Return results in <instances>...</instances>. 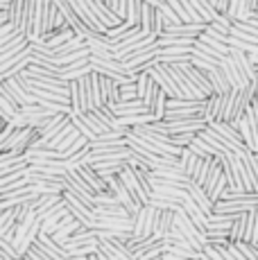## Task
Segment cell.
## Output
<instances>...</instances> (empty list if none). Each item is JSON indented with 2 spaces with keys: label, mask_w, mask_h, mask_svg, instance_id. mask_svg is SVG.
<instances>
[{
  "label": "cell",
  "mask_w": 258,
  "mask_h": 260,
  "mask_svg": "<svg viewBox=\"0 0 258 260\" xmlns=\"http://www.w3.org/2000/svg\"><path fill=\"white\" fill-rule=\"evenodd\" d=\"M73 132H75V124H73V120H68V122L66 124H63V127L61 129H59V132L57 134H54V136L50 138V141H48V145H46V147H52V149H57L59 147V145H61L63 141H66V138L68 136H71V134Z\"/></svg>",
  "instance_id": "cell-35"
},
{
  "label": "cell",
  "mask_w": 258,
  "mask_h": 260,
  "mask_svg": "<svg viewBox=\"0 0 258 260\" xmlns=\"http://www.w3.org/2000/svg\"><path fill=\"white\" fill-rule=\"evenodd\" d=\"M204 253L211 260H227L224 256V251H222V247H215V244H206L204 247Z\"/></svg>",
  "instance_id": "cell-48"
},
{
  "label": "cell",
  "mask_w": 258,
  "mask_h": 260,
  "mask_svg": "<svg viewBox=\"0 0 258 260\" xmlns=\"http://www.w3.org/2000/svg\"><path fill=\"white\" fill-rule=\"evenodd\" d=\"M175 226H177V211H158L156 226H154V236L156 238L166 240Z\"/></svg>",
  "instance_id": "cell-12"
},
{
  "label": "cell",
  "mask_w": 258,
  "mask_h": 260,
  "mask_svg": "<svg viewBox=\"0 0 258 260\" xmlns=\"http://www.w3.org/2000/svg\"><path fill=\"white\" fill-rule=\"evenodd\" d=\"M238 129H240L242 138H245V145L251 149V152H256V149H258V129L249 122V118H247V116L242 118L240 122H238Z\"/></svg>",
  "instance_id": "cell-24"
},
{
  "label": "cell",
  "mask_w": 258,
  "mask_h": 260,
  "mask_svg": "<svg viewBox=\"0 0 258 260\" xmlns=\"http://www.w3.org/2000/svg\"><path fill=\"white\" fill-rule=\"evenodd\" d=\"M156 5L152 3H145L143 0V9H141V25L138 27L143 29V32L150 37V34H154V21H156Z\"/></svg>",
  "instance_id": "cell-21"
},
{
  "label": "cell",
  "mask_w": 258,
  "mask_h": 260,
  "mask_svg": "<svg viewBox=\"0 0 258 260\" xmlns=\"http://www.w3.org/2000/svg\"><path fill=\"white\" fill-rule=\"evenodd\" d=\"M238 166H240V174H242V183H245L247 192H258V183H256V174H254V168L249 166L245 156L238 158Z\"/></svg>",
  "instance_id": "cell-25"
},
{
  "label": "cell",
  "mask_w": 258,
  "mask_h": 260,
  "mask_svg": "<svg viewBox=\"0 0 258 260\" xmlns=\"http://www.w3.org/2000/svg\"><path fill=\"white\" fill-rule=\"evenodd\" d=\"M141 9H143V0H125V21L132 27L141 25Z\"/></svg>",
  "instance_id": "cell-30"
},
{
  "label": "cell",
  "mask_w": 258,
  "mask_h": 260,
  "mask_svg": "<svg viewBox=\"0 0 258 260\" xmlns=\"http://www.w3.org/2000/svg\"><path fill=\"white\" fill-rule=\"evenodd\" d=\"M197 134H200V132H197ZM197 134L195 132H190V134H175V136H172V143H175L177 147H188V145L195 141Z\"/></svg>",
  "instance_id": "cell-46"
},
{
  "label": "cell",
  "mask_w": 258,
  "mask_h": 260,
  "mask_svg": "<svg viewBox=\"0 0 258 260\" xmlns=\"http://www.w3.org/2000/svg\"><path fill=\"white\" fill-rule=\"evenodd\" d=\"M71 120H73V124H75V127H77V132L79 134H82V136H86L88 138V141H95V138H98V134L95 132H93V129H91V124H88L86 122V120H84V116H77V113H73V116H71Z\"/></svg>",
  "instance_id": "cell-38"
},
{
  "label": "cell",
  "mask_w": 258,
  "mask_h": 260,
  "mask_svg": "<svg viewBox=\"0 0 258 260\" xmlns=\"http://www.w3.org/2000/svg\"><path fill=\"white\" fill-rule=\"evenodd\" d=\"M16 260H25V258H16Z\"/></svg>",
  "instance_id": "cell-56"
},
{
  "label": "cell",
  "mask_w": 258,
  "mask_h": 260,
  "mask_svg": "<svg viewBox=\"0 0 258 260\" xmlns=\"http://www.w3.org/2000/svg\"><path fill=\"white\" fill-rule=\"evenodd\" d=\"M229 5H231V0H217V12H222V14H227L229 12Z\"/></svg>",
  "instance_id": "cell-54"
},
{
  "label": "cell",
  "mask_w": 258,
  "mask_h": 260,
  "mask_svg": "<svg viewBox=\"0 0 258 260\" xmlns=\"http://www.w3.org/2000/svg\"><path fill=\"white\" fill-rule=\"evenodd\" d=\"M66 215H71V211H68V206L66 204H59V206H54L50 208L48 213H43L41 217H43V231H48V233H54L59 226H61V222H63V217Z\"/></svg>",
  "instance_id": "cell-10"
},
{
  "label": "cell",
  "mask_w": 258,
  "mask_h": 260,
  "mask_svg": "<svg viewBox=\"0 0 258 260\" xmlns=\"http://www.w3.org/2000/svg\"><path fill=\"white\" fill-rule=\"evenodd\" d=\"M18 113H21V109L14 107V104L9 102L7 98H3V95H0V116H3L5 122H12V120L18 116Z\"/></svg>",
  "instance_id": "cell-39"
},
{
  "label": "cell",
  "mask_w": 258,
  "mask_h": 260,
  "mask_svg": "<svg viewBox=\"0 0 258 260\" xmlns=\"http://www.w3.org/2000/svg\"><path fill=\"white\" fill-rule=\"evenodd\" d=\"M236 215L229 213H213L208 215V231H229Z\"/></svg>",
  "instance_id": "cell-27"
},
{
  "label": "cell",
  "mask_w": 258,
  "mask_h": 260,
  "mask_svg": "<svg viewBox=\"0 0 258 260\" xmlns=\"http://www.w3.org/2000/svg\"><path fill=\"white\" fill-rule=\"evenodd\" d=\"M16 224H18L16 208H3L0 211V236H7L9 231H14Z\"/></svg>",
  "instance_id": "cell-32"
},
{
  "label": "cell",
  "mask_w": 258,
  "mask_h": 260,
  "mask_svg": "<svg viewBox=\"0 0 258 260\" xmlns=\"http://www.w3.org/2000/svg\"><path fill=\"white\" fill-rule=\"evenodd\" d=\"M27 46H29V39L25 37V34H16L14 39H9L7 43H3V46H0V61H7L9 57L23 52Z\"/></svg>",
  "instance_id": "cell-13"
},
{
  "label": "cell",
  "mask_w": 258,
  "mask_h": 260,
  "mask_svg": "<svg viewBox=\"0 0 258 260\" xmlns=\"http://www.w3.org/2000/svg\"><path fill=\"white\" fill-rule=\"evenodd\" d=\"M192 66H197L200 71H211V68H215V66H220V63H215V61H211V59H206V57H200V54H192Z\"/></svg>",
  "instance_id": "cell-45"
},
{
  "label": "cell",
  "mask_w": 258,
  "mask_h": 260,
  "mask_svg": "<svg viewBox=\"0 0 258 260\" xmlns=\"http://www.w3.org/2000/svg\"><path fill=\"white\" fill-rule=\"evenodd\" d=\"M154 192L166 194V197H172V199H179V202H183L186 197H190V194H188V188L168 186V183H156V186H154Z\"/></svg>",
  "instance_id": "cell-34"
},
{
  "label": "cell",
  "mask_w": 258,
  "mask_h": 260,
  "mask_svg": "<svg viewBox=\"0 0 258 260\" xmlns=\"http://www.w3.org/2000/svg\"><path fill=\"white\" fill-rule=\"evenodd\" d=\"M183 208H186V213L190 215L192 222H195L197 226H200V231L208 236V215L202 211L200 206H197L195 199H192V197H186V199H183Z\"/></svg>",
  "instance_id": "cell-14"
},
{
  "label": "cell",
  "mask_w": 258,
  "mask_h": 260,
  "mask_svg": "<svg viewBox=\"0 0 258 260\" xmlns=\"http://www.w3.org/2000/svg\"><path fill=\"white\" fill-rule=\"evenodd\" d=\"M77 172L82 174L84 179H86V183L93 188V192H104V190H109V183L107 179L102 177L100 172H98V168L93 166V163H86V158H84L82 163H79Z\"/></svg>",
  "instance_id": "cell-6"
},
{
  "label": "cell",
  "mask_w": 258,
  "mask_h": 260,
  "mask_svg": "<svg viewBox=\"0 0 258 260\" xmlns=\"http://www.w3.org/2000/svg\"><path fill=\"white\" fill-rule=\"evenodd\" d=\"M88 91H91V100H93V107H102L104 102V93H102V77L100 73L93 71L91 75H88Z\"/></svg>",
  "instance_id": "cell-26"
},
{
  "label": "cell",
  "mask_w": 258,
  "mask_h": 260,
  "mask_svg": "<svg viewBox=\"0 0 258 260\" xmlns=\"http://www.w3.org/2000/svg\"><path fill=\"white\" fill-rule=\"evenodd\" d=\"M71 109H73V113H77V116H82V113H84L82 93H79V79L71 82ZM73 113H71V116H73Z\"/></svg>",
  "instance_id": "cell-37"
},
{
  "label": "cell",
  "mask_w": 258,
  "mask_h": 260,
  "mask_svg": "<svg viewBox=\"0 0 258 260\" xmlns=\"http://www.w3.org/2000/svg\"><path fill=\"white\" fill-rule=\"evenodd\" d=\"M208 75V79H211V84H213V88H215V93H229L231 91V82H229V77H227V73L222 71V66H215V68H211V71H206Z\"/></svg>",
  "instance_id": "cell-22"
},
{
  "label": "cell",
  "mask_w": 258,
  "mask_h": 260,
  "mask_svg": "<svg viewBox=\"0 0 258 260\" xmlns=\"http://www.w3.org/2000/svg\"><path fill=\"white\" fill-rule=\"evenodd\" d=\"M242 156H245L247 161H249V166L254 168V174H256V183H258V152H251V149H249V152H245V154H242Z\"/></svg>",
  "instance_id": "cell-52"
},
{
  "label": "cell",
  "mask_w": 258,
  "mask_h": 260,
  "mask_svg": "<svg viewBox=\"0 0 258 260\" xmlns=\"http://www.w3.org/2000/svg\"><path fill=\"white\" fill-rule=\"evenodd\" d=\"M172 66L181 68V71L188 75V79H190V82L195 84V88H197V91H200L202 100L211 98V95L215 93V88H213V84H211V79H208V75H206L204 71H200V68H197V66H192L190 61H183V63H172Z\"/></svg>",
  "instance_id": "cell-4"
},
{
  "label": "cell",
  "mask_w": 258,
  "mask_h": 260,
  "mask_svg": "<svg viewBox=\"0 0 258 260\" xmlns=\"http://www.w3.org/2000/svg\"><path fill=\"white\" fill-rule=\"evenodd\" d=\"M107 183H109V190H111L113 194H116L118 199H120V204L129 211V215H136L138 211L143 208V202L136 197V194L132 192V190L127 188V183L120 179V174H113V177H107Z\"/></svg>",
  "instance_id": "cell-3"
},
{
  "label": "cell",
  "mask_w": 258,
  "mask_h": 260,
  "mask_svg": "<svg viewBox=\"0 0 258 260\" xmlns=\"http://www.w3.org/2000/svg\"><path fill=\"white\" fill-rule=\"evenodd\" d=\"M23 258H25V260H50V258L46 256V253L41 251V249L37 247V244H32V249H29V251H27Z\"/></svg>",
  "instance_id": "cell-50"
},
{
  "label": "cell",
  "mask_w": 258,
  "mask_h": 260,
  "mask_svg": "<svg viewBox=\"0 0 258 260\" xmlns=\"http://www.w3.org/2000/svg\"><path fill=\"white\" fill-rule=\"evenodd\" d=\"M222 107H224V93H213L211 98L204 100L202 118H204L206 122H215V120H222Z\"/></svg>",
  "instance_id": "cell-9"
},
{
  "label": "cell",
  "mask_w": 258,
  "mask_h": 260,
  "mask_svg": "<svg viewBox=\"0 0 258 260\" xmlns=\"http://www.w3.org/2000/svg\"><path fill=\"white\" fill-rule=\"evenodd\" d=\"M179 156H181L183 172H186V177H188V179H195V174H197V170H200V163H202V158H204V156L195 154L190 147H183Z\"/></svg>",
  "instance_id": "cell-19"
},
{
  "label": "cell",
  "mask_w": 258,
  "mask_h": 260,
  "mask_svg": "<svg viewBox=\"0 0 258 260\" xmlns=\"http://www.w3.org/2000/svg\"><path fill=\"white\" fill-rule=\"evenodd\" d=\"M102 77V93H104V102L109 104V107H113V104L120 102V84L116 82V79H111L109 75H100Z\"/></svg>",
  "instance_id": "cell-20"
},
{
  "label": "cell",
  "mask_w": 258,
  "mask_h": 260,
  "mask_svg": "<svg viewBox=\"0 0 258 260\" xmlns=\"http://www.w3.org/2000/svg\"><path fill=\"white\" fill-rule=\"evenodd\" d=\"M247 118H249V122L254 124V127L258 129V100H254V102L249 104V109H247V113H245Z\"/></svg>",
  "instance_id": "cell-51"
},
{
  "label": "cell",
  "mask_w": 258,
  "mask_h": 260,
  "mask_svg": "<svg viewBox=\"0 0 258 260\" xmlns=\"http://www.w3.org/2000/svg\"><path fill=\"white\" fill-rule=\"evenodd\" d=\"M256 9H258V0H240V7H238L236 21H245V18H249Z\"/></svg>",
  "instance_id": "cell-40"
},
{
  "label": "cell",
  "mask_w": 258,
  "mask_h": 260,
  "mask_svg": "<svg viewBox=\"0 0 258 260\" xmlns=\"http://www.w3.org/2000/svg\"><path fill=\"white\" fill-rule=\"evenodd\" d=\"M247 226H249V211L238 213L236 219H233V224H231V229H229L231 242H245L247 240Z\"/></svg>",
  "instance_id": "cell-16"
},
{
  "label": "cell",
  "mask_w": 258,
  "mask_h": 260,
  "mask_svg": "<svg viewBox=\"0 0 258 260\" xmlns=\"http://www.w3.org/2000/svg\"><path fill=\"white\" fill-rule=\"evenodd\" d=\"M222 71L227 73V77H229V82H231V86L233 88H245L247 84H249V79L245 77V73L240 71V66L236 63V59L231 57V54H227L224 59H222Z\"/></svg>",
  "instance_id": "cell-8"
},
{
  "label": "cell",
  "mask_w": 258,
  "mask_h": 260,
  "mask_svg": "<svg viewBox=\"0 0 258 260\" xmlns=\"http://www.w3.org/2000/svg\"><path fill=\"white\" fill-rule=\"evenodd\" d=\"M82 116H84V120H86L88 124H91V129L98 134V136H102L104 132H109V124L104 122V120H102L100 116H98V113L93 111V109H91V111H88V113H82Z\"/></svg>",
  "instance_id": "cell-36"
},
{
  "label": "cell",
  "mask_w": 258,
  "mask_h": 260,
  "mask_svg": "<svg viewBox=\"0 0 258 260\" xmlns=\"http://www.w3.org/2000/svg\"><path fill=\"white\" fill-rule=\"evenodd\" d=\"M93 240H98L95 238V233H93V229H86V226H82L79 231L73 236L71 240H68L63 247L68 249V251H73V249H77V247H82V244H88V242H93Z\"/></svg>",
  "instance_id": "cell-29"
},
{
  "label": "cell",
  "mask_w": 258,
  "mask_h": 260,
  "mask_svg": "<svg viewBox=\"0 0 258 260\" xmlns=\"http://www.w3.org/2000/svg\"><path fill=\"white\" fill-rule=\"evenodd\" d=\"M163 63H183L192 61V48H161Z\"/></svg>",
  "instance_id": "cell-17"
},
{
  "label": "cell",
  "mask_w": 258,
  "mask_h": 260,
  "mask_svg": "<svg viewBox=\"0 0 258 260\" xmlns=\"http://www.w3.org/2000/svg\"><path fill=\"white\" fill-rule=\"evenodd\" d=\"M158 9H161V12H163V16H166L168 25H177V23H183L181 18H179V14H177L175 9H172V5L168 3V0H166V3H163V5H158Z\"/></svg>",
  "instance_id": "cell-42"
},
{
  "label": "cell",
  "mask_w": 258,
  "mask_h": 260,
  "mask_svg": "<svg viewBox=\"0 0 258 260\" xmlns=\"http://www.w3.org/2000/svg\"><path fill=\"white\" fill-rule=\"evenodd\" d=\"M147 204L156 206L158 211H179L183 202H179V199H172V197H166V194L152 192V197H150V202H147Z\"/></svg>",
  "instance_id": "cell-28"
},
{
  "label": "cell",
  "mask_w": 258,
  "mask_h": 260,
  "mask_svg": "<svg viewBox=\"0 0 258 260\" xmlns=\"http://www.w3.org/2000/svg\"><path fill=\"white\" fill-rule=\"evenodd\" d=\"M192 54H200V57H206V59H211V61H215V63H222V59H224V54L217 52V50H215V48H211L208 43L200 41V39H197V43L192 46Z\"/></svg>",
  "instance_id": "cell-33"
},
{
  "label": "cell",
  "mask_w": 258,
  "mask_h": 260,
  "mask_svg": "<svg viewBox=\"0 0 258 260\" xmlns=\"http://www.w3.org/2000/svg\"><path fill=\"white\" fill-rule=\"evenodd\" d=\"M63 202V194H57V192H48V194H39L37 199H34V211H37L39 215H43V213H48L50 208L54 206H59V204Z\"/></svg>",
  "instance_id": "cell-23"
},
{
  "label": "cell",
  "mask_w": 258,
  "mask_h": 260,
  "mask_svg": "<svg viewBox=\"0 0 258 260\" xmlns=\"http://www.w3.org/2000/svg\"><path fill=\"white\" fill-rule=\"evenodd\" d=\"M195 260H211V258H208L204 251H200V253H197V258H195Z\"/></svg>",
  "instance_id": "cell-55"
},
{
  "label": "cell",
  "mask_w": 258,
  "mask_h": 260,
  "mask_svg": "<svg viewBox=\"0 0 258 260\" xmlns=\"http://www.w3.org/2000/svg\"><path fill=\"white\" fill-rule=\"evenodd\" d=\"M136 98H138L136 82H134V84H125V86H120V102H127V100H136Z\"/></svg>",
  "instance_id": "cell-47"
},
{
  "label": "cell",
  "mask_w": 258,
  "mask_h": 260,
  "mask_svg": "<svg viewBox=\"0 0 258 260\" xmlns=\"http://www.w3.org/2000/svg\"><path fill=\"white\" fill-rule=\"evenodd\" d=\"M186 188H188V194L195 199V204H197V206H200L206 215H213V213H215V202L211 199V194L206 192L204 186H200L197 181H192V179H190V181L186 183Z\"/></svg>",
  "instance_id": "cell-7"
},
{
  "label": "cell",
  "mask_w": 258,
  "mask_h": 260,
  "mask_svg": "<svg viewBox=\"0 0 258 260\" xmlns=\"http://www.w3.org/2000/svg\"><path fill=\"white\" fill-rule=\"evenodd\" d=\"M168 100H170V95L163 91L161 86H158L156 91V98H154V104H152L150 113L154 116L156 120H166V111H168Z\"/></svg>",
  "instance_id": "cell-31"
},
{
  "label": "cell",
  "mask_w": 258,
  "mask_h": 260,
  "mask_svg": "<svg viewBox=\"0 0 258 260\" xmlns=\"http://www.w3.org/2000/svg\"><path fill=\"white\" fill-rule=\"evenodd\" d=\"M16 124L14 122H5V127H3V134H0V143H5V141H9V136H12L14 132H16Z\"/></svg>",
  "instance_id": "cell-53"
},
{
  "label": "cell",
  "mask_w": 258,
  "mask_h": 260,
  "mask_svg": "<svg viewBox=\"0 0 258 260\" xmlns=\"http://www.w3.org/2000/svg\"><path fill=\"white\" fill-rule=\"evenodd\" d=\"M63 204L68 206V211L75 219L84 224L86 229H98V213L93 206H88L84 199H79L77 194L68 192V190H63Z\"/></svg>",
  "instance_id": "cell-1"
},
{
  "label": "cell",
  "mask_w": 258,
  "mask_h": 260,
  "mask_svg": "<svg viewBox=\"0 0 258 260\" xmlns=\"http://www.w3.org/2000/svg\"><path fill=\"white\" fill-rule=\"evenodd\" d=\"M208 244H215V247H227V244H231L229 231H208Z\"/></svg>",
  "instance_id": "cell-41"
},
{
  "label": "cell",
  "mask_w": 258,
  "mask_h": 260,
  "mask_svg": "<svg viewBox=\"0 0 258 260\" xmlns=\"http://www.w3.org/2000/svg\"><path fill=\"white\" fill-rule=\"evenodd\" d=\"M113 111L118 113V116H141V113H150L145 107V102L143 100H127V102H118L113 104Z\"/></svg>",
  "instance_id": "cell-18"
},
{
  "label": "cell",
  "mask_w": 258,
  "mask_h": 260,
  "mask_svg": "<svg viewBox=\"0 0 258 260\" xmlns=\"http://www.w3.org/2000/svg\"><path fill=\"white\" fill-rule=\"evenodd\" d=\"M256 152H258V149H256Z\"/></svg>",
  "instance_id": "cell-57"
},
{
  "label": "cell",
  "mask_w": 258,
  "mask_h": 260,
  "mask_svg": "<svg viewBox=\"0 0 258 260\" xmlns=\"http://www.w3.org/2000/svg\"><path fill=\"white\" fill-rule=\"evenodd\" d=\"M229 54L236 59V63L240 66V71L245 73V77L249 79V82L258 79V68H256V63H254V59H251L249 52H245V50H238V48H231Z\"/></svg>",
  "instance_id": "cell-11"
},
{
  "label": "cell",
  "mask_w": 258,
  "mask_h": 260,
  "mask_svg": "<svg viewBox=\"0 0 258 260\" xmlns=\"http://www.w3.org/2000/svg\"><path fill=\"white\" fill-rule=\"evenodd\" d=\"M168 132L175 136V134H190V132H202L208 127V122L202 116H190V118H177V120H166Z\"/></svg>",
  "instance_id": "cell-5"
},
{
  "label": "cell",
  "mask_w": 258,
  "mask_h": 260,
  "mask_svg": "<svg viewBox=\"0 0 258 260\" xmlns=\"http://www.w3.org/2000/svg\"><path fill=\"white\" fill-rule=\"evenodd\" d=\"M156 215L158 208L152 206V204H143V208L134 215V231L132 238L134 240H143L154 236V226H156Z\"/></svg>",
  "instance_id": "cell-2"
},
{
  "label": "cell",
  "mask_w": 258,
  "mask_h": 260,
  "mask_svg": "<svg viewBox=\"0 0 258 260\" xmlns=\"http://www.w3.org/2000/svg\"><path fill=\"white\" fill-rule=\"evenodd\" d=\"M79 136H82V134H79V132H77V127H75V132H73L71 136H68L66 141H63V143H61V145H59V147H57V149H59V154H61V152H66V149H71L73 145H75V143L79 141Z\"/></svg>",
  "instance_id": "cell-49"
},
{
  "label": "cell",
  "mask_w": 258,
  "mask_h": 260,
  "mask_svg": "<svg viewBox=\"0 0 258 260\" xmlns=\"http://www.w3.org/2000/svg\"><path fill=\"white\" fill-rule=\"evenodd\" d=\"M222 251H224V256H227V260H249L242 253V249L238 247L236 242H231V244H227V247H222Z\"/></svg>",
  "instance_id": "cell-43"
},
{
  "label": "cell",
  "mask_w": 258,
  "mask_h": 260,
  "mask_svg": "<svg viewBox=\"0 0 258 260\" xmlns=\"http://www.w3.org/2000/svg\"><path fill=\"white\" fill-rule=\"evenodd\" d=\"M195 43L197 37H188V34H161L158 37L161 48H192Z\"/></svg>",
  "instance_id": "cell-15"
},
{
  "label": "cell",
  "mask_w": 258,
  "mask_h": 260,
  "mask_svg": "<svg viewBox=\"0 0 258 260\" xmlns=\"http://www.w3.org/2000/svg\"><path fill=\"white\" fill-rule=\"evenodd\" d=\"M129 29H132V25H129V23L125 21V23H120V25H118V27H111L107 34H109V39H111L113 43H118V41H122V37H125V34L129 32Z\"/></svg>",
  "instance_id": "cell-44"
}]
</instances>
